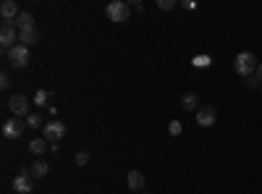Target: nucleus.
I'll list each match as a JSON object with an SVG mask.
<instances>
[{
	"label": "nucleus",
	"mask_w": 262,
	"mask_h": 194,
	"mask_svg": "<svg viewBox=\"0 0 262 194\" xmlns=\"http://www.w3.org/2000/svg\"><path fill=\"white\" fill-rule=\"evenodd\" d=\"M192 63H194L196 68H207V66H210L212 61H210V55H196V58H194Z\"/></svg>",
	"instance_id": "19"
},
{
	"label": "nucleus",
	"mask_w": 262,
	"mask_h": 194,
	"mask_svg": "<svg viewBox=\"0 0 262 194\" xmlns=\"http://www.w3.org/2000/svg\"><path fill=\"white\" fill-rule=\"evenodd\" d=\"M13 189L16 192H21V194H29L34 189V176L29 171H21V173H16V179H13Z\"/></svg>",
	"instance_id": "7"
},
{
	"label": "nucleus",
	"mask_w": 262,
	"mask_h": 194,
	"mask_svg": "<svg viewBox=\"0 0 262 194\" xmlns=\"http://www.w3.org/2000/svg\"><path fill=\"white\" fill-rule=\"evenodd\" d=\"M18 5L13 3V0H5L3 5H0V16H3V24H13L16 18H18Z\"/></svg>",
	"instance_id": "10"
},
{
	"label": "nucleus",
	"mask_w": 262,
	"mask_h": 194,
	"mask_svg": "<svg viewBox=\"0 0 262 194\" xmlns=\"http://www.w3.org/2000/svg\"><path fill=\"white\" fill-rule=\"evenodd\" d=\"M89 163V152H79L76 155V165H87Z\"/></svg>",
	"instance_id": "22"
},
{
	"label": "nucleus",
	"mask_w": 262,
	"mask_h": 194,
	"mask_svg": "<svg viewBox=\"0 0 262 194\" xmlns=\"http://www.w3.org/2000/svg\"><path fill=\"white\" fill-rule=\"evenodd\" d=\"M48 100H50V92L48 89H37V95H34V105L40 108V105H48Z\"/></svg>",
	"instance_id": "17"
},
{
	"label": "nucleus",
	"mask_w": 262,
	"mask_h": 194,
	"mask_svg": "<svg viewBox=\"0 0 262 194\" xmlns=\"http://www.w3.org/2000/svg\"><path fill=\"white\" fill-rule=\"evenodd\" d=\"M131 8H134V11H144V3H142V0H134V3H129Z\"/></svg>",
	"instance_id": "25"
},
{
	"label": "nucleus",
	"mask_w": 262,
	"mask_h": 194,
	"mask_svg": "<svg viewBox=\"0 0 262 194\" xmlns=\"http://www.w3.org/2000/svg\"><path fill=\"white\" fill-rule=\"evenodd\" d=\"M0 87H3V89L11 87V76H8V73H3V76H0Z\"/></svg>",
	"instance_id": "23"
},
{
	"label": "nucleus",
	"mask_w": 262,
	"mask_h": 194,
	"mask_svg": "<svg viewBox=\"0 0 262 194\" xmlns=\"http://www.w3.org/2000/svg\"><path fill=\"white\" fill-rule=\"evenodd\" d=\"M18 45H24V48H32V45H37V29H24V32H18Z\"/></svg>",
	"instance_id": "12"
},
{
	"label": "nucleus",
	"mask_w": 262,
	"mask_h": 194,
	"mask_svg": "<svg viewBox=\"0 0 262 194\" xmlns=\"http://www.w3.org/2000/svg\"><path fill=\"white\" fill-rule=\"evenodd\" d=\"M257 66H260V61H257L252 53H239L236 58H233V71H236L239 76H244V79L255 76V73H257Z\"/></svg>",
	"instance_id": "1"
},
{
	"label": "nucleus",
	"mask_w": 262,
	"mask_h": 194,
	"mask_svg": "<svg viewBox=\"0 0 262 194\" xmlns=\"http://www.w3.org/2000/svg\"><path fill=\"white\" fill-rule=\"evenodd\" d=\"M48 144H50V142L45 139V136H40V139H32V142H29V152H32V155H42L45 150H50Z\"/></svg>",
	"instance_id": "15"
},
{
	"label": "nucleus",
	"mask_w": 262,
	"mask_h": 194,
	"mask_svg": "<svg viewBox=\"0 0 262 194\" xmlns=\"http://www.w3.org/2000/svg\"><path fill=\"white\" fill-rule=\"evenodd\" d=\"M157 8L160 11H171V8H176V0H157Z\"/></svg>",
	"instance_id": "20"
},
{
	"label": "nucleus",
	"mask_w": 262,
	"mask_h": 194,
	"mask_svg": "<svg viewBox=\"0 0 262 194\" xmlns=\"http://www.w3.org/2000/svg\"><path fill=\"white\" fill-rule=\"evenodd\" d=\"M5 55L11 61V66H16V68H24L29 63V48H24V45H16V48L5 50Z\"/></svg>",
	"instance_id": "5"
},
{
	"label": "nucleus",
	"mask_w": 262,
	"mask_h": 194,
	"mask_svg": "<svg viewBox=\"0 0 262 194\" xmlns=\"http://www.w3.org/2000/svg\"><path fill=\"white\" fill-rule=\"evenodd\" d=\"M168 131H171L173 136H179L181 134V121H171V124H168Z\"/></svg>",
	"instance_id": "21"
},
{
	"label": "nucleus",
	"mask_w": 262,
	"mask_h": 194,
	"mask_svg": "<svg viewBox=\"0 0 262 194\" xmlns=\"http://www.w3.org/2000/svg\"><path fill=\"white\" fill-rule=\"evenodd\" d=\"M42 136H45L50 144H58L63 136H66V126H63L61 121H50V124L42 126Z\"/></svg>",
	"instance_id": "4"
},
{
	"label": "nucleus",
	"mask_w": 262,
	"mask_h": 194,
	"mask_svg": "<svg viewBox=\"0 0 262 194\" xmlns=\"http://www.w3.org/2000/svg\"><path fill=\"white\" fill-rule=\"evenodd\" d=\"M105 16L110 18V21H116V24H124V21H129V16H131V5L124 3V0H113V3H108Z\"/></svg>",
	"instance_id": "2"
},
{
	"label": "nucleus",
	"mask_w": 262,
	"mask_h": 194,
	"mask_svg": "<svg viewBox=\"0 0 262 194\" xmlns=\"http://www.w3.org/2000/svg\"><path fill=\"white\" fill-rule=\"evenodd\" d=\"M37 126H42V116H40V110H37V113H29V116H26V129H37Z\"/></svg>",
	"instance_id": "18"
},
{
	"label": "nucleus",
	"mask_w": 262,
	"mask_h": 194,
	"mask_svg": "<svg viewBox=\"0 0 262 194\" xmlns=\"http://www.w3.org/2000/svg\"><path fill=\"white\" fill-rule=\"evenodd\" d=\"M260 89H262V87H260Z\"/></svg>",
	"instance_id": "27"
},
{
	"label": "nucleus",
	"mask_w": 262,
	"mask_h": 194,
	"mask_svg": "<svg viewBox=\"0 0 262 194\" xmlns=\"http://www.w3.org/2000/svg\"><path fill=\"white\" fill-rule=\"evenodd\" d=\"M142 187H144V176H142V171H129V189L139 192Z\"/></svg>",
	"instance_id": "14"
},
{
	"label": "nucleus",
	"mask_w": 262,
	"mask_h": 194,
	"mask_svg": "<svg viewBox=\"0 0 262 194\" xmlns=\"http://www.w3.org/2000/svg\"><path fill=\"white\" fill-rule=\"evenodd\" d=\"M18 42V34H16V26L13 24H3V29H0V45H3L5 50L16 48Z\"/></svg>",
	"instance_id": "9"
},
{
	"label": "nucleus",
	"mask_w": 262,
	"mask_h": 194,
	"mask_svg": "<svg viewBox=\"0 0 262 194\" xmlns=\"http://www.w3.org/2000/svg\"><path fill=\"white\" fill-rule=\"evenodd\" d=\"M181 105H184L186 110H199V108H202V105H199V97H196L194 92H186L184 100H181Z\"/></svg>",
	"instance_id": "16"
},
{
	"label": "nucleus",
	"mask_w": 262,
	"mask_h": 194,
	"mask_svg": "<svg viewBox=\"0 0 262 194\" xmlns=\"http://www.w3.org/2000/svg\"><path fill=\"white\" fill-rule=\"evenodd\" d=\"M48 171H50V165L45 163V160H34L32 165H29V173L34 179H42V176H48Z\"/></svg>",
	"instance_id": "13"
},
{
	"label": "nucleus",
	"mask_w": 262,
	"mask_h": 194,
	"mask_svg": "<svg viewBox=\"0 0 262 194\" xmlns=\"http://www.w3.org/2000/svg\"><path fill=\"white\" fill-rule=\"evenodd\" d=\"M13 26H16L18 32H24V29H34V18H32V13L21 11V13H18V18L13 21Z\"/></svg>",
	"instance_id": "11"
},
{
	"label": "nucleus",
	"mask_w": 262,
	"mask_h": 194,
	"mask_svg": "<svg viewBox=\"0 0 262 194\" xmlns=\"http://www.w3.org/2000/svg\"><path fill=\"white\" fill-rule=\"evenodd\" d=\"M26 129V121H18V118H11V121L3 124V136L5 139H18Z\"/></svg>",
	"instance_id": "8"
},
{
	"label": "nucleus",
	"mask_w": 262,
	"mask_h": 194,
	"mask_svg": "<svg viewBox=\"0 0 262 194\" xmlns=\"http://www.w3.org/2000/svg\"><path fill=\"white\" fill-rule=\"evenodd\" d=\"M247 87H262V84H260L257 76H249V79H247Z\"/></svg>",
	"instance_id": "24"
},
{
	"label": "nucleus",
	"mask_w": 262,
	"mask_h": 194,
	"mask_svg": "<svg viewBox=\"0 0 262 194\" xmlns=\"http://www.w3.org/2000/svg\"><path fill=\"white\" fill-rule=\"evenodd\" d=\"M8 110L13 113V118H24V121H26V116L32 113V110H29V100H26L24 95H13L11 100H8Z\"/></svg>",
	"instance_id": "3"
},
{
	"label": "nucleus",
	"mask_w": 262,
	"mask_h": 194,
	"mask_svg": "<svg viewBox=\"0 0 262 194\" xmlns=\"http://www.w3.org/2000/svg\"><path fill=\"white\" fill-rule=\"evenodd\" d=\"M215 121H218V110H215L212 105H202L199 110H196V124L199 126L210 129V126H215Z\"/></svg>",
	"instance_id": "6"
},
{
	"label": "nucleus",
	"mask_w": 262,
	"mask_h": 194,
	"mask_svg": "<svg viewBox=\"0 0 262 194\" xmlns=\"http://www.w3.org/2000/svg\"><path fill=\"white\" fill-rule=\"evenodd\" d=\"M255 76L260 79V84H262V63H260V66H257V73H255Z\"/></svg>",
	"instance_id": "26"
}]
</instances>
